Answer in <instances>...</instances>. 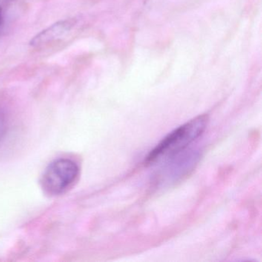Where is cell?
I'll use <instances>...</instances> for the list:
<instances>
[{"label": "cell", "mask_w": 262, "mask_h": 262, "mask_svg": "<svg viewBox=\"0 0 262 262\" xmlns=\"http://www.w3.org/2000/svg\"><path fill=\"white\" fill-rule=\"evenodd\" d=\"M208 116H200L174 129L162 139L147 156L146 163L151 164L176 156L194 142L206 128Z\"/></svg>", "instance_id": "6da1fadb"}, {"label": "cell", "mask_w": 262, "mask_h": 262, "mask_svg": "<svg viewBox=\"0 0 262 262\" xmlns=\"http://www.w3.org/2000/svg\"><path fill=\"white\" fill-rule=\"evenodd\" d=\"M79 168L73 161L59 159L52 162L44 172L42 185L50 194H59L68 189L76 181Z\"/></svg>", "instance_id": "7a4b0ae2"}, {"label": "cell", "mask_w": 262, "mask_h": 262, "mask_svg": "<svg viewBox=\"0 0 262 262\" xmlns=\"http://www.w3.org/2000/svg\"><path fill=\"white\" fill-rule=\"evenodd\" d=\"M74 25V19H70L59 21L38 33L30 41V46L33 47H39L55 42L57 39L63 37L69 32L71 31Z\"/></svg>", "instance_id": "3957f363"}, {"label": "cell", "mask_w": 262, "mask_h": 262, "mask_svg": "<svg viewBox=\"0 0 262 262\" xmlns=\"http://www.w3.org/2000/svg\"><path fill=\"white\" fill-rule=\"evenodd\" d=\"M5 120L4 116L0 113V139H2L5 133Z\"/></svg>", "instance_id": "277c9868"}, {"label": "cell", "mask_w": 262, "mask_h": 262, "mask_svg": "<svg viewBox=\"0 0 262 262\" xmlns=\"http://www.w3.org/2000/svg\"><path fill=\"white\" fill-rule=\"evenodd\" d=\"M2 18H3V10L1 7H0V23H1V21H2Z\"/></svg>", "instance_id": "5b68a950"}]
</instances>
